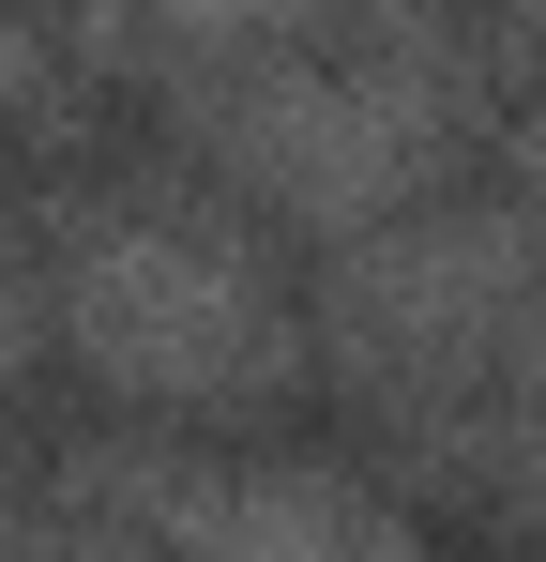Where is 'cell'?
Masks as SVG:
<instances>
[{
	"mask_svg": "<svg viewBox=\"0 0 546 562\" xmlns=\"http://www.w3.org/2000/svg\"><path fill=\"white\" fill-rule=\"evenodd\" d=\"M46 213V304H61V366L106 380L137 426H273L319 350H304V289L273 274L259 213L197 183L182 153L152 168H91L31 198Z\"/></svg>",
	"mask_w": 546,
	"mask_h": 562,
	"instance_id": "cell-1",
	"label": "cell"
},
{
	"mask_svg": "<svg viewBox=\"0 0 546 562\" xmlns=\"http://www.w3.org/2000/svg\"><path fill=\"white\" fill-rule=\"evenodd\" d=\"M470 502H486L516 548H546V395H532V411H501V426L470 441Z\"/></svg>",
	"mask_w": 546,
	"mask_h": 562,
	"instance_id": "cell-4",
	"label": "cell"
},
{
	"mask_svg": "<svg viewBox=\"0 0 546 562\" xmlns=\"http://www.w3.org/2000/svg\"><path fill=\"white\" fill-rule=\"evenodd\" d=\"M304 350L379 426L395 471H455V502H470V441L546 395V198L455 183L334 244L304 289Z\"/></svg>",
	"mask_w": 546,
	"mask_h": 562,
	"instance_id": "cell-2",
	"label": "cell"
},
{
	"mask_svg": "<svg viewBox=\"0 0 546 562\" xmlns=\"http://www.w3.org/2000/svg\"><path fill=\"white\" fill-rule=\"evenodd\" d=\"M61 350V304H46V213H0V395L46 380Z\"/></svg>",
	"mask_w": 546,
	"mask_h": 562,
	"instance_id": "cell-3",
	"label": "cell"
}]
</instances>
